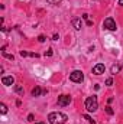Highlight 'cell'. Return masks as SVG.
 <instances>
[{"label":"cell","mask_w":123,"mask_h":124,"mask_svg":"<svg viewBox=\"0 0 123 124\" xmlns=\"http://www.w3.org/2000/svg\"><path fill=\"white\" fill-rule=\"evenodd\" d=\"M106 113H107V114H110V116H113V114H114V111H113V108H112L110 105H107V107H106Z\"/></svg>","instance_id":"13"},{"label":"cell","mask_w":123,"mask_h":124,"mask_svg":"<svg viewBox=\"0 0 123 124\" xmlns=\"http://www.w3.org/2000/svg\"><path fill=\"white\" fill-rule=\"evenodd\" d=\"M119 4H120V6H123V0H119Z\"/></svg>","instance_id":"22"},{"label":"cell","mask_w":123,"mask_h":124,"mask_svg":"<svg viewBox=\"0 0 123 124\" xmlns=\"http://www.w3.org/2000/svg\"><path fill=\"white\" fill-rule=\"evenodd\" d=\"M119 71H120V65H119V63L113 65V66H112V69H110V72H112V74H117Z\"/></svg>","instance_id":"10"},{"label":"cell","mask_w":123,"mask_h":124,"mask_svg":"<svg viewBox=\"0 0 123 124\" xmlns=\"http://www.w3.org/2000/svg\"><path fill=\"white\" fill-rule=\"evenodd\" d=\"M103 26H104V29H107V31H116V22H114L112 17H107V19L104 20Z\"/></svg>","instance_id":"4"},{"label":"cell","mask_w":123,"mask_h":124,"mask_svg":"<svg viewBox=\"0 0 123 124\" xmlns=\"http://www.w3.org/2000/svg\"><path fill=\"white\" fill-rule=\"evenodd\" d=\"M35 124H45L44 121H38V123H35Z\"/></svg>","instance_id":"23"},{"label":"cell","mask_w":123,"mask_h":124,"mask_svg":"<svg viewBox=\"0 0 123 124\" xmlns=\"http://www.w3.org/2000/svg\"><path fill=\"white\" fill-rule=\"evenodd\" d=\"M15 91H16V94H19V95H23V93H25L22 85H16V87H15Z\"/></svg>","instance_id":"11"},{"label":"cell","mask_w":123,"mask_h":124,"mask_svg":"<svg viewBox=\"0 0 123 124\" xmlns=\"http://www.w3.org/2000/svg\"><path fill=\"white\" fill-rule=\"evenodd\" d=\"M38 40H39V42H45V36H44V35H41V36L38 38Z\"/></svg>","instance_id":"18"},{"label":"cell","mask_w":123,"mask_h":124,"mask_svg":"<svg viewBox=\"0 0 123 124\" xmlns=\"http://www.w3.org/2000/svg\"><path fill=\"white\" fill-rule=\"evenodd\" d=\"M71 23H72V26H74V29H75V31H80V29L83 28L81 17H74V19L71 20Z\"/></svg>","instance_id":"7"},{"label":"cell","mask_w":123,"mask_h":124,"mask_svg":"<svg viewBox=\"0 0 123 124\" xmlns=\"http://www.w3.org/2000/svg\"><path fill=\"white\" fill-rule=\"evenodd\" d=\"M61 0H48V3H51V4H58Z\"/></svg>","instance_id":"16"},{"label":"cell","mask_w":123,"mask_h":124,"mask_svg":"<svg viewBox=\"0 0 123 124\" xmlns=\"http://www.w3.org/2000/svg\"><path fill=\"white\" fill-rule=\"evenodd\" d=\"M28 121H33V114H29L28 116Z\"/></svg>","instance_id":"19"},{"label":"cell","mask_w":123,"mask_h":124,"mask_svg":"<svg viewBox=\"0 0 123 124\" xmlns=\"http://www.w3.org/2000/svg\"><path fill=\"white\" fill-rule=\"evenodd\" d=\"M104 69H106V66H104L103 63H97V65L93 68V74H94V75H101V74H104Z\"/></svg>","instance_id":"6"},{"label":"cell","mask_w":123,"mask_h":124,"mask_svg":"<svg viewBox=\"0 0 123 124\" xmlns=\"http://www.w3.org/2000/svg\"><path fill=\"white\" fill-rule=\"evenodd\" d=\"M86 108H87V111H90V113H94V111L98 108V101H97V97H96V95H91V97H88V98L86 100Z\"/></svg>","instance_id":"2"},{"label":"cell","mask_w":123,"mask_h":124,"mask_svg":"<svg viewBox=\"0 0 123 124\" xmlns=\"http://www.w3.org/2000/svg\"><path fill=\"white\" fill-rule=\"evenodd\" d=\"M0 110H1V113H3V114H6V113H7V107H6L4 104H0Z\"/></svg>","instance_id":"14"},{"label":"cell","mask_w":123,"mask_h":124,"mask_svg":"<svg viewBox=\"0 0 123 124\" xmlns=\"http://www.w3.org/2000/svg\"><path fill=\"white\" fill-rule=\"evenodd\" d=\"M45 55H46V56H52V49H48V51L45 52Z\"/></svg>","instance_id":"17"},{"label":"cell","mask_w":123,"mask_h":124,"mask_svg":"<svg viewBox=\"0 0 123 124\" xmlns=\"http://www.w3.org/2000/svg\"><path fill=\"white\" fill-rule=\"evenodd\" d=\"M112 84H113V79H112V78H107V79H106V85H107V87H110Z\"/></svg>","instance_id":"15"},{"label":"cell","mask_w":123,"mask_h":124,"mask_svg":"<svg viewBox=\"0 0 123 124\" xmlns=\"http://www.w3.org/2000/svg\"><path fill=\"white\" fill-rule=\"evenodd\" d=\"M20 55H22V56H28L29 54H28V52H25V51H20Z\"/></svg>","instance_id":"20"},{"label":"cell","mask_w":123,"mask_h":124,"mask_svg":"<svg viewBox=\"0 0 123 124\" xmlns=\"http://www.w3.org/2000/svg\"><path fill=\"white\" fill-rule=\"evenodd\" d=\"M1 54H3V56H4V58H7V59H10V61H13V59H15V56H13V55H10V54H7L6 51H1Z\"/></svg>","instance_id":"12"},{"label":"cell","mask_w":123,"mask_h":124,"mask_svg":"<svg viewBox=\"0 0 123 124\" xmlns=\"http://www.w3.org/2000/svg\"><path fill=\"white\" fill-rule=\"evenodd\" d=\"M15 82V78L13 77H3L1 78V84L3 85H12Z\"/></svg>","instance_id":"8"},{"label":"cell","mask_w":123,"mask_h":124,"mask_svg":"<svg viewBox=\"0 0 123 124\" xmlns=\"http://www.w3.org/2000/svg\"><path fill=\"white\" fill-rule=\"evenodd\" d=\"M70 79H71L72 82H81V81L84 79V75H83L81 71H74V72L70 74Z\"/></svg>","instance_id":"3"},{"label":"cell","mask_w":123,"mask_h":124,"mask_svg":"<svg viewBox=\"0 0 123 124\" xmlns=\"http://www.w3.org/2000/svg\"><path fill=\"white\" fill-rule=\"evenodd\" d=\"M48 120H49L51 124H64V123H67L68 117L65 114H62V113H51L48 116Z\"/></svg>","instance_id":"1"},{"label":"cell","mask_w":123,"mask_h":124,"mask_svg":"<svg viewBox=\"0 0 123 124\" xmlns=\"http://www.w3.org/2000/svg\"><path fill=\"white\" fill-rule=\"evenodd\" d=\"M41 94H46V91H42L39 87H35V88L32 90V95H33V97H39Z\"/></svg>","instance_id":"9"},{"label":"cell","mask_w":123,"mask_h":124,"mask_svg":"<svg viewBox=\"0 0 123 124\" xmlns=\"http://www.w3.org/2000/svg\"><path fill=\"white\" fill-rule=\"evenodd\" d=\"M70 102H71V97H70V95H60V97H58V105L65 107V105H68Z\"/></svg>","instance_id":"5"},{"label":"cell","mask_w":123,"mask_h":124,"mask_svg":"<svg viewBox=\"0 0 123 124\" xmlns=\"http://www.w3.org/2000/svg\"><path fill=\"white\" fill-rule=\"evenodd\" d=\"M81 17H83V19H88V15H87V13H84V15H83Z\"/></svg>","instance_id":"21"}]
</instances>
